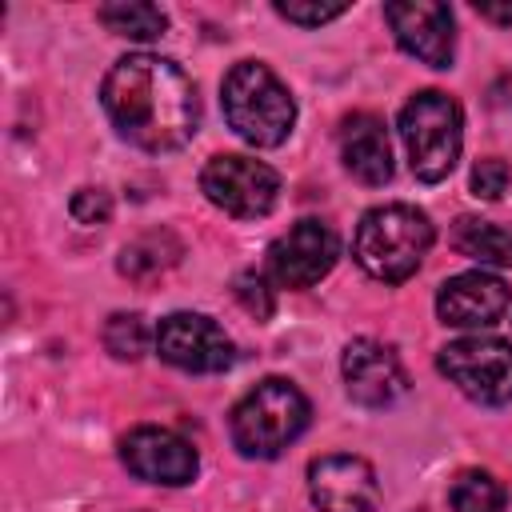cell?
<instances>
[{
  "label": "cell",
  "instance_id": "cell-15",
  "mask_svg": "<svg viewBox=\"0 0 512 512\" xmlns=\"http://www.w3.org/2000/svg\"><path fill=\"white\" fill-rule=\"evenodd\" d=\"M340 160L360 184H368V188L388 184L392 180V144H388L384 120L372 116V112L344 116V124H340Z\"/></svg>",
  "mask_w": 512,
  "mask_h": 512
},
{
  "label": "cell",
  "instance_id": "cell-18",
  "mask_svg": "<svg viewBox=\"0 0 512 512\" xmlns=\"http://www.w3.org/2000/svg\"><path fill=\"white\" fill-rule=\"evenodd\" d=\"M100 24L116 36H128V40H156L164 36L168 28V16L156 8V4H136V0H124V4H104L100 12Z\"/></svg>",
  "mask_w": 512,
  "mask_h": 512
},
{
  "label": "cell",
  "instance_id": "cell-25",
  "mask_svg": "<svg viewBox=\"0 0 512 512\" xmlns=\"http://www.w3.org/2000/svg\"><path fill=\"white\" fill-rule=\"evenodd\" d=\"M472 8H476V16H484V20H492V24H512V4H488V0H476Z\"/></svg>",
  "mask_w": 512,
  "mask_h": 512
},
{
  "label": "cell",
  "instance_id": "cell-21",
  "mask_svg": "<svg viewBox=\"0 0 512 512\" xmlns=\"http://www.w3.org/2000/svg\"><path fill=\"white\" fill-rule=\"evenodd\" d=\"M276 8V16H284L288 24H300V28H320V24H328V20H336V16H344L348 12V4H300V0H276L272 4Z\"/></svg>",
  "mask_w": 512,
  "mask_h": 512
},
{
  "label": "cell",
  "instance_id": "cell-2",
  "mask_svg": "<svg viewBox=\"0 0 512 512\" xmlns=\"http://www.w3.org/2000/svg\"><path fill=\"white\" fill-rule=\"evenodd\" d=\"M432 220L412 208V204H380L372 212H364L356 240H352V256L356 264L384 284H400L408 280L420 260L432 248Z\"/></svg>",
  "mask_w": 512,
  "mask_h": 512
},
{
  "label": "cell",
  "instance_id": "cell-6",
  "mask_svg": "<svg viewBox=\"0 0 512 512\" xmlns=\"http://www.w3.org/2000/svg\"><path fill=\"white\" fill-rule=\"evenodd\" d=\"M440 372L476 404L500 408L512 400V344L496 336H464L440 348Z\"/></svg>",
  "mask_w": 512,
  "mask_h": 512
},
{
  "label": "cell",
  "instance_id": "cell-16",
  "mask_svg": "<svg viewBox=\"0 0 512 512\" xmlns=\"http://www.w3.org/2000/svg\"><path fill=\"white\" fill-rule=\"evenodd\" d=\"M452 248L476 264H512V228L480 216H460L452 224Z\"/></svg>",
  "mask_w": 512,
  "mask_h": 512
},
{
  "label": "cell",
  "instance_id": "cell-23",
  "mask_svg": "<svg viewBox=\"0 0 512 512\" xmlns=\"http://www.w3.org/2000/svg\"><path fill=\"white\" fill-rule=\"evenodd\" d=\"M236 300L256 320H268L272 316V288H268V280L260 272H240L236 276Z\"/></svg>",
  "mask_w": 512,
  "mask_h": 512
},
{
  "label": "cell",
  "instance_id": "cell-7",
  "mask_svg": "<svg viewBox=\"0 0 512 512\" xmlns=\"http://www.w3.org/2000/svg\"><path fill=\"white\" fill-rule=\"evenodd\" d=\"M200 192L228 216L236 220H256V216H268L276 208V196H280V176L264 164V160H252V156H236V152H224V156H212L200 172Z\"/></svg>",
  "mask_w": 512,
  "mask_h": 512
},
{
  "label": "cell",
  "instance_id": "cell-10",
  "mask_svg": "<svg viewBox=\"0 0 512 512\" xmlns=\"http://www.w3.org/2000/svg\"><path fill=\"white\" fill-rule=\"evenodd\" d=\"M336 256H340V240L324 220H296L268 248V268L284 288H312L332 272Z\"/></svg>",
  "mask_w": 512,
  "mask_h": 512
},
{
  "label": "cell",
  "instance_id": "cell-8",
  "mask_svg": "<svg viewBox=\"0 0 512 512\" xmlns=\"http://www.w3.org/2000/svg\"><path fill=\"white\" fill-rule=\"evenodd\" d=\"M156 352L184 372H224L232 364V340L200 312H172L156 328Z\"/></svg>",
  "mask_w": 512,
  "mask_h": 512
},
{
  "label": "cell",
  "instance_id": "cell-9",
  "mask_svg": "<svg viewBox=\"0 0 512 512\" xmlns=\"http://www.w3.org/2000/svg\"><path fill=\"white\" fill-rule=\"evenodd\" d=\"M120 460L124 468L136 476V480H148V484H164V488H180V484H192L200 460H196V448L168 432V428H156V424H140L132 428L124 440H120Z\"/></svg>",
  "mask_w": 512,
  "mask_h": 512
},
{
  "label": "cell",
  "instance_id": "cell-26",
  "mask_svg": "<svg viewBox=\"0 0 512 512\" xmlns=\"http://www.w3.org/2000/svg\"><path fill=\"white\" fill-rule=\"evenodd\" d=\"M488 100H492L496 108H508V104H512V76H500V80L492 84V92H488Z\"/></svg>",
  "mask_w": 512,
  "mask_h": 512
},
{
  "label": "cell",
  "instance_id": "cell-11",
  "mask_svg": "<svg viewBox=\"0 0 512 512\" xmlns=\"http://www.w3.org/2000/svg\"><path fill=\"white\" fill-rule=\"evenodd\" d=\"M384 20L396 36V44L416 56L428 68H448L452 48H456V28H452V8L432 4V0H392L384 4Z\"/></svg>",
  "mask_w": 512,
  "mask_h": 512
},
{
  "label": "cell",
  "instance_id": "cell-20",
  "mask_svg": "<svg viewBox=\"0 0 512 512\" xmlns=\"http://www.w3.org/2000/svg\"><path fill=\"white\" fill-rule=\"evenodd\" d=\"M152 340H156V336L148 332L144 316H136V312H112L108 324H104V348H108L116 360H140Z\"/></svg>",
  "mask_w": 512,
  "mask_h": 512
},
{
  "label": "cell",
  "instance_id": "cell-24",
  "mask_svg": "<svg viewBox=\"0 0 512 512\" xmlns=\"http://www.w3.org/2000/svg\"><path fill=\"white\" fill-rule=\"evenodd\" d=\"M68 212H72V220H80V224H108V216H112V196H108L104 188H76L72 200H68Z\"/></svg>",
  "mask_w": 512,
  "mask_h": 512
},
{
  "label": "cell",
  "instance_id": "cell-3",
  "mask_svg": "<svg viewBox=\"0 0 512 512\" xmlns=\"http://www.w3.org/2000/svg\"><path fill=\"white\" fill-rule=\"evenodd\" d=\"M224 120L228 128L256 144V148H276L288 140L296 124V100L280 84V76L260 64V60H240L224 76Z\"/></svg>",
  "mask_w": 512,
  "mask_h": 512
},
{
  "label": "cell",
  "instance_id": "cell-19",
  "mask_svg": "<svg viewBox=\"0 0 512 512\" xmlns=\"http://www.w3.org/2000/svg\"><path fill=\"white\" fill-rule=\"evenodd\" d=\"M448 504H452V512H500L504 508V484L492 472L468 468L452 480Z\"/></svg>",
  "mask_w": 512,
  "mask_h": 512
},
{
  "label": "cell",
  "instance_id": "cell-22",
  "mask_svg": "<svg viewBox=\"0 0 512 512\" xmlns=\"http://www.w3.org/2000/svg\"><path fill=\"white\" fill-rule=\"evenodd\" d=\"M472 196H480V200H500L504 196V188H508V164L500 160V156H484V160H476L472 164Z\"/></svg>",
  "mask_w": 512,
  "mask_h": 512
},
{
  "label": "cell",
  "instance_id": "cell-1",
  "mask_svg": "<svg viewBox=\"0 0 512 512\" xmlns=\"http://www.w3.org/2000/svg\"><path fill=\"white\" fill-rule=\"evenodd\" d=\"M112 128L140 152L184 148L200 128V100L192 80L164 56L136 52L108 68L100 88Z\"/></svg>",
  "mask_w": 512,
  "mask_h": 512
},
{
  "label": "cell",
  "instance_id": "cell-17",
  "mask_svg": "<svg viewBox=\"0 0 512 512\" xmlns=\"http://www.w3.org/2000/svg\"><path fill=\"white\" fill-rule=\"evenodd\" d=\"M180 252H184V248H180V240H176L172 232H144V236H136L132 244L120 248L116 268H120L128 280H148V276L172 268V264L180 260Z\"/></svg>",
  "mask_w": 512,
  "mask_h": 512
},
{
  "label": "cell",
  "instance_id": "cell-4",
  "mask_svg": "<svg viewBox=\"0 0 512 512\" xmlns=\"http://www.w3.org/2000/svg\"><path fill=\"white\" fill-rule=\"evenodd\" d=\"M308 416H312V408H308L304 392L280 376H268L240 396V404L232 408L228 432L244 456L272 460L308 428Z\"/></svg>",
  "mask_w": 512,
  "mask_h": 512
},
{
  "label": "cell",
  "instance_id": "cell-13",
  "mask_svg": "<svg viewBox=\"0 0 512 512\" xmlns=\"http://www.w3.org/2000/svg\"><path fill=\"white\" fill-rule=\"evenodd\" d=\"M340 372H344L348 396L364 408H388L408 392V372H404L400 356L388 344L368 340V336H360L344 348Z\"/></svg>",
  "mask_w": 512,
  "mask_h": 512
},
{
  "label": "cell",
  "instance_id": "cell-14",
  "mask_svg": "<svg viewBox=\"0 0 512 512\" xmlns=\"http://www.w3.org/2000/svg\"><path fill=\"white\" fill-rule=\"evenodd\" d=\"M436 312L452 328H488L508 312V284L484 268L460 272L440 284Z\"/></svg>",
  "mask_w": 512,
  "mask_h": 512
},
{
  "label": "cell",
  "instance_id": "cell-12",
  "mask_svg": "<svg viewBox=\"0 0 512 512\" xmlns=\"http://www.w3.org/2000/svg\"><path fill=\"white\" fill-rule=\"evenodd\" d=\"M308 492L320 512H376L380 484L364 456H320L308 464Z\"/></svg>",
  "mask_w": 512,
  "mask_h": 512
},
{
  "label": "cell",
  "instance_id": "cell-5",
  "mask_svg": "<svg viewBox=\"0 0 512 512\" xmlns=\"http://www.w3.org/2000/svg\"><path fill=\"white\" fill-rule=\"evenodd\" d=\"M400 140L408 148V164H412L416 180H424V184L444 180L456 168L460 144H464L460 104L440 88L416 92L400 108Z\"/></svg>",
  "mask_w": 512,
  "mask_h": 512
}]
</instances>
